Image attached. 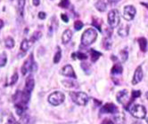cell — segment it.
<instances>
[{
  "instance_id": "6da1fadb",
  "label": "cell",
  "mask_w": 148,
  "mask_h": 124,
  "mask_svg": "<svg viewBox=\"0 0 148 124\" xmlns=\"http://www.w3.org/2000/svg\"><path fill=\"white\" fill-rule=\"evenodd\" d=\"M97 38V32L94 28H88L81 36V44L84 46H89L93 43L96 42Z\"/></svg>"
},
{
  "instance_id": "5b68a950",
  "label": "cell",
  "mask_w": 148,
  "mask_h": 124,
  "mask_svg": "<svg viewBox=\"0 0 148 124\" xmlns=\"http://www.w3.org/2000/svg\"><path fill=\"white\" fill-rule=\"evenodd\" d=\"M107 20H108V24L112 28L118 27V25L120 24V22H121V17H120L119 12L115 9L111 10L108 13Z\"/></svg>"
},
{
  "instance_id": "7dc6e473",
  "label": "cell",
  "mask_w": 148,
  "mask_h": 124,
  "mask_svg": "<svg viewBox=\"0 0 148 124\" xmlns=\"http://www.w3.org/2000/svg\"><path fill=\"white\" fill-rule=\"evenodd\" d=\"M146 122H147V124H148V117L146 118Z\"/></svg>"
},
{
  "instance_id": "b9f144b4",
  "label": "cell",
  "mask_w": 148,
  "mask_h": 124,
  "mask_svg": "<svg viewBox=\"0 0 148 124\" xmlns=\"http://www.w3.org/2000/svg\"><path fill=\"white\" fill-rule=\"evenodd\" d=\"M32 4H33V5H35V6H38V5H39V4H40V0H32Z\"/></svg>"
},
{
  "instance_id": "8d00e7d4",
  "label": "cell",
  "mask_w": 148,
  "mask_h": 124,
  "mask_svg": "<svg viewBox=\"0 0 148 124\" xmlns=\"http://www.w3.org/2000/svg\"><path fill=\"white\" fill-rule=\"evenodd\" d=\"M102 124H115V122L113 121L112 118H107V119H105L104 121H103Z\"/></svg>"
},
{
  "instance_id": "7c38bea8",
  "label": "cell",
  "mask_w": 148,
  "mask_h": 124,
  "mask_svg": "<svg viewBox=\"0 0 148 124\" xmlns=\"http://www.w3.org/2000/svg\"><path fill=\"white\" fill-rule=\"evenodd\" d=\"M34 85H35L34 79L31 77V76L28 77V79L26 81V84H25V90H24V91L27 92L28 94L30 95V93L32 92V90H33Z\"/></svg>"
},
{
  "instance_id": "7bdbcfd3",
  "label": "cell",
  "mask_w": 148,
  "mask_h": 124,
  "mask_svg": "<svg viewBox=\"0 0 148 124\" xmlns=\"http://www.w3.org/2000/svg\"><path fill=\"white\" fill-rule=\"evenodd\" d=\"M121 0H108V2L111 4V5H114V4H117L118 2H120Z\"/></svg>"
},
{
  "instance_id": "e0dca14e",
  "label": "cell",
  "mask_w": 148,
  "mask_h": 124,
  "mask_svg": "<svg viewBox=\"0 0 148 124\" xmlns=\"http://www.w3.org/2000/svg\"><path fill=\"white\" fill-rule=\"evenodd\" d=\"M95 6H96V8L99 12H102V13L106 11V7H107L106 4H105L103 0H98V1L95 4Z\"/></svg>"
},
{
  "instance_id": "52a82bcc",
  "label": "cell",
  "mask_w": 148,
  "mask_h": 124,
  "mask_svg": "<svg viewBox=\"0 0 148 124\" xmlns=\"http://www.w3.org/2000/svg\"><path fill=\"white\" fill-rule=\"evenodd\" d=\"M136 13V10L133 5H127L123 10V17L126 20H132Z\"/></svg>"
},
{
  "instance_id": "9a60e30c",
  "label": "cell",
  "mask_w": 148,
  "mask_h": 124,
  "mask_svg": "<svg viewBox=\"0 0 148 124\" xmlns=\"http://www.w3.org/2000/svg\"><path fill=\"white\" fill-rule=\"evenodd\" d=\"M113 121L115 124H124L125 123V117L122 113H117V115H114L112 117Z\"/></svg>"
},
{
  "instance_id": "83f0119b",
  "label": "cell",
  "mask_w": 148,
  "mask_h": 124,
  "mask_svg": "<svg viewBox=\"0 0 148 124\" xmlns=\"http://www.w3.org/2000/svg\"><path fill=\"white\" fill-rule=\"evenodd\" d=\"M7 62V56L5 53H0V67H5Z\"/></svg>"
},
{
  "instance_id": "f35d334b",
  "label": "cell",
  "mask_w": 148,
  "mask_h": 124,
  "mask_svg": "<svg viewBox=\"0 0 148 124\" xmlns=\"http://www.w3.org/2000/svg\"><path fill=\"white\" fill-rule=\"evenodd\" d=\"M37 69H38V65H37L36 62H34L33 65H32V67H31V68H30V71L32 72V73H34V72L37 71Z\"/></svg>"
},
{
  "instance_id": "ba28073f",
  "label": "cell",
  "mask_w": 148,
  "mask_h": 124,
  "mask_svg": "<svg viewBox=\"0 0 148 124\" xmlns=\"http://www.w3.org/2000/svg\"><path fill=\"white\" fill-rule=\"evenodd\" d=\"M33 63H34V61H33V54L31 53L29 56V58L26 59V61L23 63V67H22V74L23 75H25L28 73V72L30 70V68H31V67H32Z\"/></svg>"
},
{
  "instance_id": "2e32d148",
  "label": "cell",
  "mask_w": 148,
  "mask_h": 124,
  "mask_svg": "<svg viewBox=\"0 0 148 124\" xmlns=\"http://www.w3.org/2000/svg\"><path fill=\"white\" fill-rule=\"evenodd\" d=\"M129 30H130V26L129 25H124V26H121L119 30H118V35L121 37H125L129 35Z\"/></svg>"
},
{
  "instance_id": "603a6c76",
  "label": "cell",
  "mask_w": 148,
  "mask_h": 124,
  "mask_svg": "<svg viewBox=\"0 0 148 124\" xmlns=\"http://www.w3.org/2000/svg\"><path fill=\"white\" fill-rule=\"evenodd\" d=\"M30 44H29V41L27 39H23V41L21 44V51H23V53H26V51L29 50Z\"/></svg>"
},
{
  "instance_id": "1f68e13d",
  "label": "cell",
  "mask_w": 148,
  "mask_h": 124,
  "mask_svg": "<svg viewBox=\"0 0 148 124\" xmlns=\"http://www.w3.org/2000/svg\"><path fill=\"white\" fill-rule=\"evenodd\" d=\"M83 26H84V24H83L82 22H80V20H77V22H74V28H75V29L77 31L80 30L83 28Z\"/></svg>"
},
{
  "instance_id": "d6a6232c",
  "label": "cell",
  "mask_w": 148,
  "mask_h": 124,
  "mask_svg": "<svg viewBox=\"0 0 148 124\" xmlns=\"http://www.w3.org/2000/svg\"><path fill=\"white\" fill-rule=\"evenodd\" d=\"M5 124H19L18 121H16V120L14 119V117L12 115H10L9 117H8V120L6 121Z\"/></svg>"
},
{
  "instance_id": "7a4b0ae2",
  "label": "cell",
  "mask_w": 148,
  "mask_h": 124,
  "mask_svg": "<svg viewBox=\"0 0 148 124\" xmlns=\"http://www.w3.org/2000/svg\"><path fill=\"white\" fill-rule=\"evenodd\" d=\"M70 95H71V98L72 101L75 103V104L79 105V106H86L88 104V100H89L88 96L86 94L85 92H81V91L74 92V91H71V92H70Z\"/></svg>"
},
{
  "instance_id": "74e56055",
  "label": "cell",
  "mask_w": 148,
  "mask_h": 124,
  "mask_svg": "<svg viewBox=\"0 0 148 124\" xmlns=\"http://www.w3.org/2000/svg\"><path fill=\"white\" fill-rule=\"evenodd\" d=\"M95 27H96V28H98V30L99 31H101V27H100V24L98 23V22H97V20L96 19H93V23H92Z\"/></svg>"
},
{
  "instance_id": "836d02e7",
  "label": "cell",
  "mask_w": 148,
  "mask_h": 124,
  "mask_svg": "<svg viewBox=\"0 0 148 124\" xmlns=\"http://www.w3.org/2000/svg\"><path fill=\"white\" fill-rule=\"evenodd\" d=\"M81 67H82V69L86 72V74H89L90 73V67H89V65L88 64V63H82L81 64Z\"/></svg>"
},
{
  "instance_id": "5bb4252c",
  "label": "cell",
  "mask_w": 148,
  "mask_h": 124,
  "mask_svg": "<svg viewBox=\"0 0 148 124\" xmlns=\"http://www.w3.org/2000/svg\"><path fill=\"white\" fill-rule=\"evenodd\" d=\"M15 109H16V113L19 116H23L26 110V104L24 103H17L15 105Z\"/></svg>"
},
{
  "instance_id": "e575fe53",
  "label": "cell",
  "mask_w": 148,
  "mask_h": 124,
  "mask_svg": "<svg viewBox=\"0 0 148 124\" xmlns=\"http://www.w3.org/2000/svg\"><path fill=\"white\" fill-rule=\"evenodd\" d=\"M131 97L133 99H136V98H139L141 96V91L140 90H133L132 93H131Z\"/></svg>"
},
{
  "instance_id": "f546056e",
  "label": "cell",
  "mask_w": 148,
  "mask_h": 124,
  "mask_svg": "<svg viewBox=\"0 0 148 124\" xmlns=\"http://www.w3.org/2000/svg\"><path fill=\"white\" fill-rule=\"evenodd\" d=\"M121 61L122 62H125L127 59H128V57H129V53H128V51H127L126 50H122L121 51Z\"/></svg>"
},
{
  "instance_id": "3957f363",
  "label": "cell",
  "mask_w": 148,
  "mask_h": 124,
  "mask_svg": "<svg viewBox=\"0 0 148 124\" xmlns=\"http://www.w3.org/2000/svg\"><path fill=\"white\" fill-rule=\"evenodd\" d=\"M117 100L121 103V104L126 109H129V106H130L132 100H134V99L132 98V97L130 98L128 90H121L118 93V95H117Z\"/></svg>"
},
{
  "instance_id": "44dd1931",
  "label": "cell",
  "mask_w": 148,
  "mask_h": 124,
  "mask_svg": "<svg viewBox=\"0 0 148 124\" xmlns=\"http://www.w3.org/2000/svg\"><path fill=\"white\" fill-rule=\"evenodd\" d=\"M71 57H72L73 59H80V60H85V59H88V56H87L86 53H79V51H78V53H72Z\"/></svg>"
},
{
  "instance_id": "ab89813d",
  "label": "cell",
  "mask_w": 148,
  "mask_h": 124,
  "mask_svg": "<svg viewBox=\"0 0 148 124\" xmlns=\"http://www.w3.org/2000/svg\"><path fill=\"white\" fill-rule=\"evenodd\" d=\"M61 18H62V20L64 22H69V18H68V16L66 14H61Z\"/></svg>"
},
{
  "instance_id": "f6af8a7d",
  "label": "cell",
  "mask_w": 148,
  "mask_h": 124,
  "mask_svg": "<svg viewBox=\"0 0 148 124\" xmlns=\"http://www.w3.org/2000/svg\"><path fill=\"white\" fill-rule=\"evenodd\" d=\"M145 97H146V98L148 99V91H147V92L145 93Z\"/></svg>"
},
{
  "instance_id": "ffe728a7",
  "label": "cell",
  "mask_w": 148,
  "mask_h": 124,
  "mask_svg": "<svg viewBox=\"0 0 148 124\" xmlns=\"http://www.w3.org/2000/svg\"><path fill=\"white\" fill-rule=\"evenodd\" d=\"M122 71H123L122 66H121V64H119V63L115 64V65L112 67V70H111V72H112V75H121V74L122 73Z\"/></svg>"
},
{
  "instance_id": "9c48e42d",
  "label": "cell",
  "mask_w": 148,
  "mask_h": 124,
  "mask_svg": "<svg viewBox=\"0 0 148 124\" xmlns=\"http://www.w3.org/2000/svg\"><path fill=\"white\" fill-rule=\"evenodd\" d=\"M61 74L62 75H64V76L71 77V78H74V79L77 78V75L75 74V72H74V69L71 65H66V66L63 67L62 68V70H61Z\"/></svg>"
},
{
  "instance_id": "7402d4cb",
  "label": "cell",
  "mask_w": 148,
  "mask_h": 124,
  "mask_svg": "<svg viewBox=\"0 0 148 124\" xmlns=\"http://www.w3.org/2000/svg\"><path fill=\"white\" fill-rule=\"evenodd\" d=\"M26 0H18V11L20 13V16H23V11H24V6H25Z\"/></svg>"
},
{
  "instance_id": "f1b7e54d",
  "label": "cell",
  "mask_w": 148,
  "mask_h": 124,
  "mask_svg": "<svg viewBox=\"0 0 148 124\" xmlns=\"http://www.w3.org/2000/svg\"><path fill=\"white\" fill-rule=\"evenodd\" d=\"M41 36H42V33H41V32H39V31H37V32H35V33L32 35V36H31L30 42H31V43H34L35 41L38 40V39L41 37Z\"/></svg>"
},
{
  "instance_id": "ac0fdd59",
  "label": "cell",
  "mask_w": 148,
  "mask_h": 124,
  "mask_svg": "<svg viewBox=\"0 0 148 124\" xmlns=\"http://www.w3.org/2000/svg\"><path fill=\"white\" fill-rule=\"evenodd\" d=\"M89 53H90V58H91V60L92 62H96L101 56H102V53H99V51H95L94 49H91L89 51Z\"/></svg>"
},
{
  "instance_id": "4316f807",
  "label": "cell",
  "mask_w": 148,
  "mask_h": 124,
  "mask_svg": "<svg viewBox=\"0 0 148 124\" xmlns=\"http://www.w3.org/2000/svg\"><path fill=\"white\" fill-rule=\"evenodd\" d=\"M61 58H62V51H61L60 47H57V51H56V53L55 54V57H54V63L57 64L60 61Z\"/></svg>"
},
{
  "instance_id": "4fadbf2b",
  "label": "cell",
  "mask_w": 148,
  "mask_h": 124,
  "mask_svg": "<svg viewBox=\"0 0 148 124\" xmlns=\"http://www.w3.org/2000/svg\"><path fill=\"white\" fill-rule=\"evenodd\" d=\"M72 37V32L70 30V29H66L64 32L62 33V42L63 44H67L71 39Z\"/></svg>"
},
{
  "instance_id": "484cf974",
  "label": "cell",
  "mask_w": 148,
  "mask_h": 124,
  "mask_svg": "<svg viewBox=\"0 0 148 124\" xmlns=\"http://www.w3.org/2000/svg\"><path fill=\"white\" fill-rule=\"evenodd\" d=\"M62 84L64 85L65 87L67 88H72V87H76L77 86V84L75 82H73V81H70V80H64V81H62Z\"/></svg>"
},
{
  "instance_id": "277c9868",
  "label": "cell",
  "mask_w": 148,
  "mask_h": 124,
  "mask_svg": "<svg viewBox=\"0 0 148 124\" xmlns=\"http://www.w3.org/2000/svg\"><path fill=\"white\" fill-rule=\"evenodd\" d=\"M65 99V96L62 92L61 91H56L48 97V102L52 106H59L62 103H63Z\"/></svg>"
},
{
  "instance_id": "60d3db41",
  "label": "cell",
  "mask_w": 148,
  "mask_h": 124,
  "mask_svg": "<svg viewBox=\"0 0 148 124\" xmlns=\"http://www.w3.org/2000/svg\"><path fill=\"white\" fill-rule=\"evenodd\" d=\"M46 16H47V14L45 13H43V12L38 13V18L41 19V20H45L46 19Z\"/></svg>"
},
{
  "instance_id": "d4e9b609",
  "label": "cell",
  "mask_w": 148,
  "mask_h": 124,
  "mask_svg": "<svg viewBox=\"0 0 148 124\" xmlns=\"http://www.w3.org/2000/svg\"><path fill=\"white\" fill-rule=\"evenodd\" d=\"M5 46H6L8 49H11V48H14L15 43H14V40L13 37L8 36V37L5 39Z\"/></svg>"
},
{
  "instance_id": "d590c367",
  "label": "cell",
  "mask_w": 148,
  "mask_h": 124,
  "mask_svg": "<svg viewBox=\"0 0 148 124\" xmlns=\"http://www.w3.org/2000/svg\"><path fill=\"white\" fill-rule=\"evenodd\" d=\"M18 81V74L17 73H14L11 78V82H10V85H14L16 84V82Z\"/></svg>"
},
{
  "instance_id": "30bf717a",
  "label": "cell",
  "mask_w": 148,
  "mask_h": 124,
  "mask_svg": "<svg viewBox=\"0 0 148 124\" xmlns=\"http://www.w3.org/2000/svg\"><path fill=\"white\" fill-rule=\"evenodd\" d=\"M101 113H118V107L116 106L113 103H107L105 104L102 109H101Z\"/></svg>"
},
{
  "instance_id": "d6986e66",
  "label": "cell",
  "mask_w": 148,
  "mask_h": 124,
  "mask_svg": "<svg viewBox=\"0 0 148 124\" xmlns=\"http://www.w3.org/2000/svg\"><path fill=\"white\" fill-rule=\"evenodd\" d=\"M137 41H138L140 50L143 51V53H145L147 50V40L145 37H140V38H138Z\"/></svg>"
},
{
  "instance_id": "4dcf8cb0",
  "label": "cell",
  "mask_w": 148,
  "mask_h": 124,
  "mask_svg": "<svg viewBox=\"0 0 148 124\" xmlns=\"http://www.w3.org/2000/svg\"><path fill=\"white\" fill-rule=\"evenodd\" d=\"M69 5H70V0H61L58 5L62 8H68Z\"/></svg>"
},
{
  "instance_id": "bcb514c9",
  "label": "cell",
  "mask_w": 148,
  "mask_h": 124,
  "mask_svg": "<svg viewBox=\"0 0 148 124\" xmlns=\"http://www.w3.org/2000/svg\"><path fill=\"white\" fill-rule=\"evenodd\" d=\"M133 124H142V123H140V122H134Z\"/></svg>"
},
{
  "instance_id": "8992f818",
  "label": "cell",
  "mask_w": 148,
  "mask_h": 124,
  "mask_svg": "<svg viewBox=\"0 0 148 124\" xmlns=\"http://www.w3.org/2000/svg\"><path fill=\"white\" fill-rule=\"evenodd\" d=\"M131 115L137 119H144L146 115V109L144 106L134 105L130 109Z\"/></svg>"
},
{
  "instance_id": "cb8c5ba5",
  "label": "cell",
  "mask_w": 148,
  "mask_h": 124,
  "mask_svg": "<svg viewBox=\"0 0 148 124\" xmlns=\"http://www.w3.org/2000/svg\"><path fill=\"white\" fill-rule=\"evenodd\" d=\"M55 22H56V17H53L50 20V23L48 26V30H49V36L52 35V33L56 29V28H55Z\"/></svg>"
},
{
  "instance_id": "8fae6325",
  "label": "cell",
  "mask_w": 148,
  "mask_h": 124,
  "mask_svg": "<svg viewBox=\"0 0 148 124\" xmlns=\"http://www.w3.org/2000/svg\"><path fill=\"white\" fill-rule=\"evenodd\" d=\"M144 74H143V70L141 67H137L136 69L135 70V73L133 75V79H132V84L136 85L137 84L138 82H140L143 79Z\"/></svg>"
},
{
  "instance_id": "ee69618b",
  "label": "cell",
  "mask_w": 148,
  "mask_h": 124,
  "mask_svg": "<svg viewBox=\"0 0 148 124\" xmlns=\"http://www.w3.org/2000/svg\"><path fill=\"white\" fill-rule=\"evenodd\" d=\"M3 27H4V22L2 20H0V29H1Z\"/></svg>"
}]
</instances>
